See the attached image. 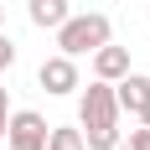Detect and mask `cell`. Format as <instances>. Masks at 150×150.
<instances>
[{"label": "cell", "mask_w": 150, "mask_h": 150, "mask_svg": "<svg viewBox=\"0 0 150 150\" xmlns=\"http://www.w3.org/2000/svg\"><path fill=\"white\" fill-rule=\"evenodd\" d=\"M78 119H83V145H88V150H114V145H119V104H114V83L93 78L88 88H83Z\"/></svg>", "instance_id": "obj_1"}, {"label": "cell", "mask_w": 150, "mask_h": 150, "mask_svg": "<svg viewBox=\"0 0 150 150\" xmlns=\"http://www.w3.org/2000/svg\"><path fill=\"white\" fill-rule=\"evenodd\" d=\"M109 42V16L104 11H88V16H67L57 26V52H67V57H83V52H93V47Z\"/></svg>", "instance_id": "obj_2"}, {"label": "cell", "mask_w": 150, "mask_h": 150, "mask_svg": "<svg viewBox=\"0 0 150 150\" xmlns=\"http://www.w3.org/2000/svg\"><path fill=\"white\" fill-rule=\"evenodd\" d=\"M47 129H52V124H47L36 109L5 114V140H11V150H47Z\"/></svg>", "instance_id": "obj_3"}, {"label": "cell", "mask_w": 150, "mask_h": 150, "mask_svg": "<svg viewBox=\"0 0 150 150\" xmlns=\"http://www.w3.org/2000/svg\"><path fill=\"white\" fill-rule=\"evenodd\" d=\"M36 83H42L47 93H57V98H62V93H73V88H78V62L67 57V52L47 57L42 67H36Z\"/></svg>", "instance_id": "obj_4"}, {"label": "cell", "mask_w": 150, "mask_h": 150, "mask_svg": "<svg viewBox=\"0 0 150 150\" xmlns=\"http://www.w3.org/2000/svg\"><path fill=\"white\" fill-rule=\"evenodd\" d=\"M114 104H119V114H140L150 104V78L145 73H124L114 83Z\"/></svg>", "instance_id": "obj_5"}, {"label": "cell", "mask_w": 150, "mask_h": 150, "mask_svg": "<svg viewBox=\"0 0 150 150\" xmlns=\"http://www.w3.org/2000/svg\"><path fill=\"white\" fill-rule=\"evenodd\" d=\"M124 73H129V47H114V42L93 47V78H104V83H119Z\"/></svg>", "instance_id": "obj_6"}, {"label": "cell", "mask_w": 150, "mask_h": 150, "mask_svg": "<svg viewBox=\"0 0 150 150\" xmlns=\"http://www.w3.org/2000/svg\"><path fill=\"white\" fill-rule=\"evenodd\" d=\"M26 16H31V26H42V31H57L67 16H73V5L67 0H26Z\"/></svg>", "instance_id": "obj_7"}, {"label": "cell", "mask_w": 150, "mask_h": 150, "mask_svg": "<svg viewBox=\"0 0 150 150\" xmlns=\"http://www.w3.org/2000/svg\"><path fill=\"white\" fill-rule=\"evenodd\" d=\"M47 150H88L83 129H47Z\"/></svg>", "instance_id": "obj_8"}, {"label": "cell", "mask_w": 150, "mask_h": 150, "mask_svg": "<svg viewBox=\"0 0 150 150\" xmlns=\"http://www.w3.org/2000/svg\"><path fill=\"white\" fill-rule=\"evenodd\" d=\"M114 150H150V124L145 129H129V140H119Z\"/></svg>", "instance_id": "obj_9"}, {"label": "cell", "mask_w": 150, "mask_h": 150, "mask_svg": "<svg viewBox=\"0 0 150 150\" xmlns=\"http://www.w3.org/2000/svg\"><path fill=\"white\" fill-rule=\"evenodd\" d=\"M11 62H16V42L0 36V73H11Z\"/></svg>", "instance_id": "obj_10"}, {"label": "cell", "mask_w": 150, "mask_h": 150, "mask_svg": "<svg viewBox=\"0 0 150 150\" xmlns=\"http://www.w3.org/2000/svg\"><path fill=\"white\" fill-rule=\"evenodd\" d=\"M0 114H11V93H5V88H0Z\"/></svg>", "instance_id": "obj_11"}, {"label": "cell", "mask_w": 150, "mask_h": 150, "mask_svg": "<svg viewBox=\"0 0 150 150\" xmlns=\"http://www.w3.org/2000/svg\"><path fill=\"white\" fill-rule=\"evenodd\" d=\"M140 119H145V124H150V104H145V109H140Z\"/></svg>", "instance_id": "obj_12"}, {"label": "cell", "mask_w": 150, "mask_h": 150, "mask_svg": "<svg viewBox=\"0 0 150 150\" xmlns=\"http://www.w3.org/2000/svg\"><path fill=\"white\" fill-rule=\"evenodd\" d=\"M0 140H5V114H0Z\"/></svg>", "instance_id": "obj_13"}, {"label": "cell", "mask_w": 150, "mask_h": 150, "mask_svg": "<svg viewBox=\"0 0 150 150\" xmlns=\"http://www.w3.org/2000/svg\"><path fill=\"white\" fill-rule=\"evenodd\" d=\"M0 26H5V5H0Z\"/></svg>", "instance_id": "obj_14"}]
</instances>
